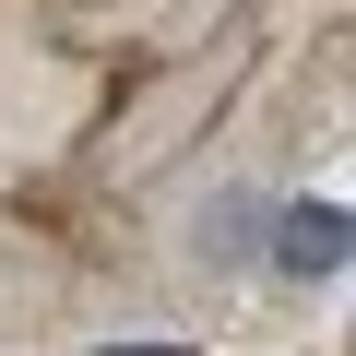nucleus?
<instances>
[{
	"label": "nucleus",
	"instance_id": "f257e3e1",
	"mask_svg": "<svg viewBox=\"0 0 356 356\" xmlns=\"http://www.w3.org/2000/svg\"><path fill=\"white\" fill-rule=\"evenodd\" d=\"M344 238H356V214H344V202H285V214H273V261H285L297 285L344 273Z\"/></svg>",
	"mask_w": 356,
	"mask_h": 356
},
{
	"label": "nucleus",
	"instance_id": "f03ea898",
	"mask_svg": "<svg viewBox=\"0 0 356 356\" xmlns=\"http://www.w3.org/2000/svg\"><path fill=\"white\" fill-rule=\"evenodd\" d=\"M250 226H261V202H250V191H226V202L202 214V250H214V261H250Z\"/></svg>",
	"mask_w": 356,
	"mask_h": 356
},
{
	"label": "nucleus",
	"instance_id": "7ed1b4c3",
	"mask_svg": "<svg viewBox=\"0 0 356 356\" xmlns=\"http://www.w3.org/2000/svg\"><path fill=\"white\" fill-rule=\"evenodd\" d=\"M107 356H178V344H107Z\"/></svg>",
	"mask_w": 356,
	"mask_h": 356
}]
</instances>
